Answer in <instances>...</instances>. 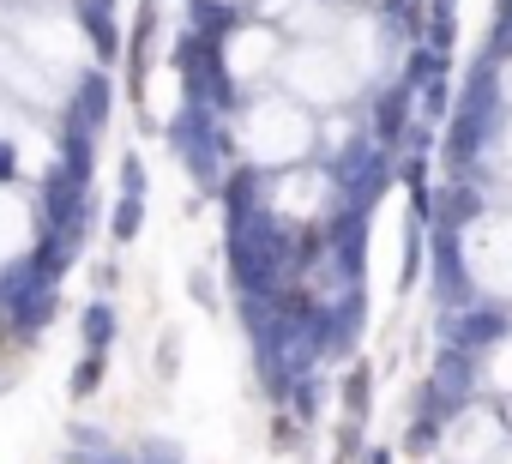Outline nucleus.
<instances>
[{"label": "nucleus", "mask_w": 512, "mask_h": 464, "mask_svg": "<svg viewBox=\"0 0 512 464\" xmlns=\"http://www.w3.org/2000/svg\"><path fill=\"white\" fill-rule=\"evenodd\" d=\"M139 229H145V193H121L115 211H109V236H115V248H127Z\"/></svg>", "instance_id": "nucleus-4"}, {"label": "nucleus", "mask_w": 512, "mask_h": 464, "mask_svg": "<svg viewBox=\"0 0 512 464\" xmlns=\"http://www.w3.org/2000/svg\"><path fill=\"white\" fill-rule=\"evenodd\" d=\"M362 458V422H338V446H332V464H356Z\"/></svg>", "instance_id": "nucleus-7"}, {"label": "nucleus", "mask_w": 512, "mask_h": 464, "mask_svg": "<svg viewBox=\"0 0 512 464\" xmlns=\"http://www.w3.org/2000/svg\"><path fill=\"white\" fill-rule=\"evenodd\" d=\"M181 374V332L169 326L163 338H157V380H175Z\"/></svg>", "instance_id": "nucleus-6"}, {"label": "nucleus", "mask_w": 512, "mask_h": 464, "mask_svg": "<svg viewBox=\"0 0 512 464\" xmlns=\"http://www.w3.org/2000/svg\"><path fill=\"white\" fill-rule=\"evenodd\" d=\"M121 193H145V163H139V151L121 157Z\"/></svg>", "instance_id": "nucleus-9"}, {"label": "nucleus", "mask_w": 512, "mask_h": 464, "mask_svg": "<svg viewBox=\"0 0 512 464\" xmlns=\"http://www.w3.org/2000/svg\"><path fill=\"white\" fill-rule=\"evenodd\" d=\"M187 290H193V302L205 308V314H217L223 302H217V278L211 272H187Z\"/></svg>", "instance_id": "nucleus-8"}, {"label": "nucleus", "mask_w": 512, "mask_h": 464, "mask_svg": "<svg viewBox=\"0 0 512 464\" xmlns=\"http://www.w3.org/2000/svg\"><path fill=\"white\" fill-rule=\"evenodd\" d=\"M368 410H374V362H350V374H344V416L368 422Z\"/></svg>", "instance_id": "nucleus-2"}, {"label": "nucleus", "mask_w": 512, "mask_h": 464, "mask_svg": "<svg viewBox=\"0 0 512 464\" xmlns=\"http://www.w3.org/2000/svg\"><path fill=\"white\" fill-rule=\"evenodd\" d=\"M368 464H392V446H368Z\"/></svg>", "instance_id": "nucleus-11"}, {"label": "nucleus", "mask_w": 512, "mask_h": 464, "mask_svg": "<svg viewBox=\"0 0 512 464\" xmlns=\"http://www.w3.org/2000/svg\"><path fill=\"white\" fill-rule=\"evenodd\" d=\"M103 362H109L103 350H85V362H79V368L67 374V398H73V404L97 398V386H103Z\"/></svg>", "instance_id": "nucleus-5"}, {"label": "nucleus", "mask_w": 512, "mask_h": 464, "mask_svg": "<svg viewBox=\"0 0 512 464\" xmlns=\"http://www.w3.org/2000/svg\"><path fill=\"white\" fill-rule=\"evenodd\" d=\"M410 109H416V85L398 73L392 85H380V91H374V109H368V139H374L380 151H392V157H398V145H404V133H410Z\"/></svg>", "instance_id": "nucleus-1"}, {"label": "nucleus", "mask_w": 512, "mask_h": 464, "mask_svg": "<svg viewBox=\"0 0 512 464\" xmlns=\"http://www.w3.org/2000/svg\"><path fill=\"white\" fill-rule=\"evenodd\" d=\"M115 278H121V266H115V260H103V266H97V290H115Z\"/></svg>", "instance_id": "nucleus-10"}, {"label": "nucleus", "mask_w": 512, "mask_h": 464, "mask_svg": "<svg viewBox=\"0 0 512 464\" xmlns=\"http://www.w3.org/2000/svg\"><path fill=\"white\" fill-rule=\"evenodd\" d=\"M115 332H121V320H115V308H109V302H91V308L79 314V338H85V350H103V356H109Z\"/></svg>", "instance_id": "nucleus-3"}]
</instances>
